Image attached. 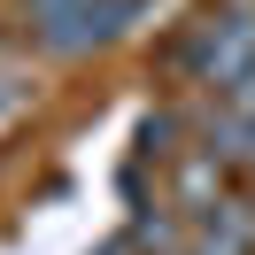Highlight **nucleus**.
Masks as SVG:
<instances>
[{
    "label": "nucleus",
    "mask_w": 255,
    "mask_h": 255,
    "mask_svg": "<svg viewBox=\"0 0 255 255\" xmlns=\"http://www.w3.org/2000/svg\"><path fill=\"white\" fill-rule=\"evenodd\" d=\"M209 155L255 170V85L232 93V101H217V116H209Z\"/></svg>",
    "instance_id": "4"
},
{
    "label": "nucleus",
    "mask_w": 255,
    "mask_h": 255,
    "mask_svg": "<svg viewBox=\"0 0 255 255\" xmlns=\"http://www.w3.org/2000/svg\"><path fill=\"white\" fill-rule=\"evenodd\" d=\"M101 255H139V232H124V240H109Z\"/></svg>",
    "instance_id": "5"
},
{
    "label": "nucleus",
    "mask_w": 255,
    "mask_h": 255,
    "mask_svg": "<svg viewBox=\"0 0 255 255\" xmlns=\"http://www.w3.org/2000/svg\"><path fill=\"white\" fill-rule=\"evenodd\" d=\"M147 0H23V16H31V39L47 54H93L109 39H124L139 23Z\"/></svg>",
    "instance_id": "2"
},
{
    "label": "nucleus",
    "mask_w": 255,
    "mask_h": 255,
    "mask_svg": "<svg viewBox=\"0 0 255 255\" xmlns=\"http://www.w3.org/2000/svg\"><path fill=\"white\" fill-rule=\"evenodd\" d=\"M193 255H255V201L217 193L193 209Z\"/></svg>",
    "instance_id": "3"
},
{
    "label": "nucleus",
    "mask_w": 255,
    "mask_h": 255,
    "mask_svg": "<svg viewBox=\"0 0 255 255\" xmlns=\"http://www.w3.org/2000/svg\"><path fill=\"white\" fill-rule=\"evenodd\" d=\"M178 62H186V78L209 85L217 101L248 93V85H255V8H248V0L209 8V16L193 23V39L178 47Z\"/></svg>",
    "instance_id": "1"
}]
</instances>
